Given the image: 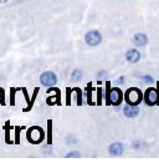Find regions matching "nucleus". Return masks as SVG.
<instances>
[{"label": "nucleus", "instance_id": "f257e3e1", "mask_svg": "<svg viewBox=\"0 0 159 168\" xmlns=\"http://www.w3.org/2000/svg\"><path fill=\"white\" fill-rule=\"evenodd\" d=\"M106 99H107V105H113V106H118L121 105V102L123 100V94L121 91V89L118 87H109V82H107V94H106Z\"/></svg>", "mask_w": 159, "mask_h": 168}, {"label": "nucleus", "instance_id": "f03ea898", "mask_svg": "<svg viewBox=\"0 0 159 168\" xmlns=\"http://www.w3.org/2000/svg\"><path fill=\"white\" fill-rule=\"evenodd\" d=\"M45 138V132L40 126H32L26 131V139L32 144H40Z\"/></svg>", "mask_w": 159, "mask_h": 168}, {"label": "nucleus", "instance_id": "7ed1b4c3", "mask_svg": "<svg viewBox=\"0 0 159 168\" xmlns=\"http://www.w3.org/2000/svg\"><path fill=\"white\" fill-rule=\"evenodd\" d=\"M40 82H41V85H44L46 87H54L57 84V76L52 71H46V72L41 73Z\"/></svg>", "mask_w": 159, "mask_h": 168}, {"label": "nucleus", "instance_id": "20e7f679", "mask_svg": "<svg viewBox=\"0 0 159 168\" xmlns=\"http://www.w3.org/2000/svg\"><path fill=\"white\" fill-rule=\"evenodd\" d=\"M143 95L138 89H129L126 92V101L128 105H135L138 106V103L142 101Z\"/></svg>", "mask_w": 159, "mask_h": 168}, {"label": "nucleus", "instance_id": "39448f33", "mask_svg": "<svg viewBox=\"0 0 159 168\" xmlns=\"http://www.w3.org/2000/svg\"><path fill=\"white\" fill-rule=\"evenodd\" d=\"M85 41L90 46H97L102 41V36H101V34L98 33V31L91 30V31H88V33L85 35Z\"/></svg>", "mask_w": 159, "mask_h": 168}, {"label": "nucleus", "instance_id": "423d86ee", "mask_svg": "<svg viewBox=\"0 0 159 168\" xmlns=\"http://www.w3.org/2000/svg\"><path fill=\"white\" fill-rule=\"evenodd\" d=\"M158 99H159V95H158V91L156 89L151 87V89L147 90V92H146V102L148 105H151V106L156 105L158 102Z\"/></svg>", "mask_w": 159, "mask_h": 168}, {"label": "nucleus", "instance_id": "0eeeda50", "mask_svg": "<svg viewBox=\"0 0 159 168\" xmlns=\"http://www.w3.org/2000/svg\"><path fill=\"white\" fill-rule=\"evenodd\" d=\"M108 152H109L111 156H121V154L125 152V147H123L122 143H119V142H114V143H112V144L109 146Z\"/></svg>", "mask_w": 159, "mask_h": 168}, {"label": "nucleus", "instance_id": "6e6552de", "mask_svg": "<svg viewBox=\"0 0 159 168\" xmlns=\"http://www.w3.org/2000/svg\"><path fill=\"white\" fill-rule=\"evenodd\" d=\"M126 60H127L128 62H130V64L138 62V61L140 60V54H139V51L135 50V49L128 50L127 52H126Z\"/></svg>", "mask_w": 159, "mask_h": 168}, {"label": "nucleus", "instance_id": "1a4fd4ad", "mask_svg": "<svg viewBox=\"0 0 159 168\" xmlns=\"http://www.w3.org/2000/svg\"><path fill=\"white\" fill-rule=\"evenodd\" d=\"M123 113H125V116L128 117V118H134L139 113V108L135 105H127L123 108Z\"/></svg>", "mask_w": 159, "mask_h": 168}, {"label": "nucleus", "instance_id": "9d476101", "mask_svg": "<svg viewBox=\"0 0 159 168\" xmlns=\"http://www.w3.org/2000/svg\"><path fill=\"white\" fill-rule=\"evenodd\" d=\"M147 42H148V37H147V35H144V34L138 33L133 36V44H134L135 46H138V47L146 46Z\"/></svg>", "mask_w": 159, "mask_h": 168}, {"label": "nucleus", "instance_id": "9b49d317", "mask_svg": "<svg viewBox=\"0 0 159 168\" xmlns=\"http://www.w3.org/2000/svg\"><path fill=\"white\" fill-rule=\"evenodd\" d=\"M4 130H5V143H8V144L14 143V141L10 138V132H11V130H13V127L10 126V121H6V122H5Z\"/></svg>", "mask_w": 159, "mask_h": 168}, {"label": "nucleus", "instance_id": "f8f14e48", "mask_svg": "<svg viewBox=\"0 0 159 168\" xmlns=\"http://www.w3.org/2000/svg\"><path fill=\"white\" fill-rule=\"evenodd\" d=\"M81 79H82V71L80 68H75L72 71V73H71V80L73 82H78Z\"/></svg>", "mask_w": 159, "mask_h": 168}, {"label": "nucleus", "instance_id": "ddd939ff", "mask_svg": "<svg viewBox=\"0 0 159 168\" xmlns=\"http://www.w3.org/2000/svg\"><path fill=\"white\" fill-rule=\"evenodd\" d=\"M21 87H10V105L15 106V99H16V92L20 91Z\"/></svg>", "mask_w": 159, "mask_h": 168}, {"label": "nucleus", "instance_id": "4468645a", "mask_svg": "<svg viewBox=\"0 0 159 168\" xmlns=\"http://www.w3.org/2000/svg\"><path fill=\"white\" fill-rule=\"evenodd\" d=\"M25 128V126H15L14 130H15V139H14V143L15 144H20V132Z\"/></svg>", "mask_w": 159, "mask_h": 168}, {"label": "nucleus", "instance_id": "2eb2a0df", "mask_svg": "<svg viewBox=\"0 0 159 168\" xmlns=\"http://www.w3.org/2000/svg\"><path fill=\"white\" fill-rule=\"evenodd\" d=\"M39 91H40V89H39V87H36V89L34 90V94H32V97H31V105H30L29 107H26V108H23V112H29V111L31 110L32 106H34V102H35L36 97H37V95H39Z\"/></svg>", "mask_w": 159, "mask_h": 168}, {"label": "nucleus", "instance_id": "dca6fc26", "mask_svg": "<svg viewBox=\"0 0 159 168\" xmlns=\"http://www.w3.org/2000/svg\"><path fill=\"white\" fill-rule=\"evenodd\" d=\"M52 143V121H47V144Z\"/></svg>", "mask_w": 159, "mask_h": 168}, {"label": "nucleus", "instance_id": "f3484780", "mask_svg": "<svg viewBox=\"0 0 159 168\" xmlns=\"http://www.w3.org/2000/svg\"><path fill=\"white\" fill-rule=\"evenodd\" d=\"M87 97H88V105H93V102H92V84L87 85Z\"/></svg>", "mask_w": 159, "mask_h": 168}, {"label": "nucleus", "instance_id": "a211bd4d", "mask_svg": "<svg viewBox=\"0 0 159 168\" xmlns=\"http://www.w3.org/2000/svg\"><path fill=\"white\" fill-rule=\"evenodd\" d=\"M73 90L77 92V96H76V97H77V105L81 106V105H82V92H81V90H80L78 87H76V89H73Z\"/></svg>", "mask_w": 159, "mask_h": 168}, {"label": "nucleus", "instance_id": "6ab92c4d", "mask_svg": "<svg viewBox=\"0 0 159 168\" xmlns=\"http://www.w3.org/2000/svg\"><path fill=\"white\" fill-rule=\"evenodd\" d=\"M0 105H1V106L5 105V91H4V89H1V87H0Z\"/></svg>", "mask_w": 159, "mask_h": 168}, {"label": "nucleus", "instance_id": "aec40b11", "mask_svg": "<svg viewBox=\"0 0 159 168\" xmlns=\"http://www.w3.org/2000/svg\"><path fill=\"white\" fill-rule=\"evenodd\" d=\"M66 157L67 158H71V157H73V158H77V157H81V153L80 152H68L67 154H66Z\"/></svg>", "mask_w": 159, "mask_h": 168}, {"label": "nucleus", "instance_id": "412c9836", "mask_svg": "<svg viewBox=\"0 0 159 168\" xmlns=\"http://www.w3.org/2000/svg\"><path fill=\"white\" fill-rule=\"evenodd\" d=\"M97 105H101L102 103V91H101V87H98L97 90Z\"/></svg>", "mask_w": 159, "mask_h": 168}, {"label": "nucleus", "instance_id": "4be33fe9", "mask_svg": "<svg viewBox=\"0 0 159 168\" xmlns=\"http://www.w3.org/2000/svg\"><path fill=\"white\" fill-rule=\"evenodd\" d=\"M142 81L146 82V84H152L153 82V77L152 76H143L142 77Z\"/></svg>", "mask_w": 159, "mask_h": 168}, {"label": "nucleus", "instance_id": "5701e85b", "mask_svg": "<svg viewBox=\"0 0 159 168\" xmlns=\"http://www.w3.org/2000/svg\"><path fill=\"white\" fill-rule=\"evenodd\" d=\"M107 76V72L106 71H99L98 73H97V77L98 79H102V77H106Z\"/></svg>", "mask_w": 159, "mask_h": 168}, {"label": "nucleus", "instance_id": "b1692460", "mask_svg": "<svg viewBox=\"0 0 159 168\" xmlns=\"http://www.w3.org/2000/svg\"><path fill=\"white\" fill-rule=\"evenodd\" d=\"M123 82H125V80H123V77H121V79H118V80H117V81H116V84H118V85H119V84H121V85H122V84H123Z\"/></svg>", "mask_w": 159, "mask_h": 168}, {"label": "nucleus", "instance_id": "393cba45", "mask_svg": "<svg viewBox=\"0 0 159 168\" xmlns=\"http://www.w3.org/2000/svg\"><path fill=\"white\" fill-rule=\"evenodd\" d=\"M6 1H9V0H0V3H1V4H4V3H6Z\"/></svg>", "mask_w": 159, "mask_h": 168}]
</instances>
